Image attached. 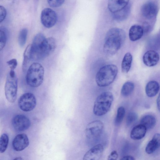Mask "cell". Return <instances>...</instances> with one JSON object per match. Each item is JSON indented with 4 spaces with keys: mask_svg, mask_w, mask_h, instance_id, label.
Listing matches in <instances>:
<instances>
[{
    "mask_svg": "<svg viewBox=\"0 0 160 160\" xmlns=\"http://www.w3.org/2000/svg\"><path fill=\"white\" fill-rule=\"evenodd\" d=\"M56 48L55 39L52 37L46 38L41 33L37 34L31 44L32 60H42L50 55Z\"/></svg>",
    "mask_w": 160,
    "mask_h": 160,
    "instance_id": "cell-1",
    "label": "cell"
},
{
    "mask_svg": "<svg viewBox=\"0 0 160 160\" xmlns=\"http://www.w3.org/2000/svg\"><path fill=\"white\" fill-rule=\"evenodd\" d=\"M126 38L124 31L118 28H112L107 32L103 45L104 52L108 55L115 54L120 48Z\"/></svg>",
    "mask_w": 160,
    "mask_h": 160,
    "instance_id": "cell-2",
    "label": "cell"
},
{
    "mask_svg": "<svg viewBox=\"0 0 160 160\" xmlns=\"http://www.w3.org/2000/svg\"><path fill=\"white\" fill-rule=\"evenodd\" d=\"M118 72V68L115 65L109 64L102 67L96 75L97 84L100 87L109 86L115 80Z\"/></svg>",
    "mask_w": 160,
    "mask_h": 160,
    "instance_id": "cell-3",
    "label": "cell"
},
{
    "mask_svg": "<svg viewBox=\"0 0 160 160\" xmlns=\"http://www.w3.org/2000/svg\"><path fill=\"white\" fill-rule=\"evenodd\" d=\"M113 100L112 94L110 92L102 93L96 99L94 104L93 112L98 116L103 115L110 110Z\"/></svg>",
    "mask_w": 160,
    "mask_h": 160,
    "instance_id": "cell-4",
    "label": "cell"
},
{
    "mask_svg": "<svg viewBox=\"0 0 160 160\" xmlns=\"http://www.w3.org/2000/svg\"><path fill=\"white\" fill-rule=\"evenodd\" d=\"M44 75V69L39 63L35 62L28 68L26 76L27 84L32 87H37L42 83Z\"/></svg>",
    "mask_w": 160,
    "mask_h": 160,
    "instance_id": "cell-5",
    "label": "cell"
},
{
    "mask_svg": "<svg viewBox=\"0 0 160 160\" xmlns=\"http://www.w3.org/2000/svg\"><path fill=\"white\" fill-rule=\"evenodd\" d=\"M18 89V79L14 70H10L6 78L5 92L7 100L14 102L17 98Z\"/></svg>",
    "mask_w": 160,
    "mask_h": 160,
    "instance_id": "cell-6",
    "label": "cell"
},
{
    "mask_svg": "<svg viewBox=\"0 0 160 160\" xmlns=\"http://www.w3.org/2000/svg\"><path fill=\"white\" fill-rule=\"evenodd\" d=\"M104 125L101 121H94L87 125L85 133L86 137L90 140H93L99 138L102 133Z\"/></svg>",
    "mask_w": 160,
    "mask_h": 160,
    "instance_id": "cell-7",
    "label": "cell"
},
{
    "mask_svg": "<svg viewBox=\"0 0 160 160\" xmlns=\"http://www.w3.org/2000/svg\"><path fill=\"white\" fill-rule=\"evenodd\" d=\"M18 104L23 111L29 112L32 110L36 105V100L34 95L31 93H26L19 98Z\"/></svg>",
    "mask_w": 160,
    "mask_h": 160,
    "instance_id": "cell-8",
    "label": "cell"
},
{
    "mask_svg": "<svg viewBox=\"0 0 160 160\" xmlns=\"http://www.w3.org/2000/svg\"><path fill=\"white\" fill-rule=\"evenodd\" d=\"M57 15L56 12L51 8H47L43 9L41 13V21L46 28H50L56 24Z\"/></svg>",
    "mask_w": 160,
    "mask_h": 160,
    "instance_id": "cell-9",
    "label": "cell"
},
{
    "mask_svg": "<svg viewBox=\"0 0 160 160\" xmlns=\"http://www.w3.org/2000/svg\"><path fill=\"white\" fill-rule=\"evenodd\" d=\"M12 125L15 129L18 131H22L28 129L31 125L29 119L22 114L15 116L12 120Z\"/></svg>",
    "mask_w": 160,
    "mask_h": 160,
    "instance_id": "cell-10",
    "label": "cell"
},
{
    "mask_svg": "<svg viewBox=\"0 0 160 160\" xmlns=\"http://www.w3.org/2000/svg\"><path fill=\"white\" fill-rule=\"evenodd\" d=\"M29 144V140L27 135L24 133L17 135L13 139L12 146L13 149L17 151H22Z\"/></svg>",
    "mask_w": 160,
    "mask_h": 160,
    "instance_id": "cell-11",
    "label": "cell"
},
{
    "mask_svg": "<svg viewBox=\"0 0 160 160\" xmlns=\"http://www.w3.org/2000/svg\"><path fill=\"white\" fill-rule=\"evenodd\" d=\"M104 150L103 146L97 144L87 151L84 154L83 160H98L101 158Z\"/></svg>",
    "mask_w": 160,
    "mask_h": 160,
    "instance_id": "cell-12",
    "label": "cell"
},
{
    "mask_svg": "<svg viewBox=\"0 0 160 160\" xmlns=\"http://www.w3.org/2000/svg\"><path fill=\"white\" fill-rule=\"evenodd\" d=\"M141 12L142 16L148 19L154 18L158 12L157 6L152 2H148L143 5L141 8Z\"/></svg>",
    "mask_w": 160,
    "mask_h": 160,
    "instance_id": "cell-13",
    "label": "cell"
},
{
    "mask_svg": "<svg viewBox=\"0 0 160 160\" xmlns=\"http://www.w3.org/2000/svg\"><path fill=\"white\" fill-rule=\"evenodd\" d=\"M159 59L158 54L156 51L150 50L144 54L142 60L144 64L148 67H153L158 63Z\"/></svg>",
    "mask_w": 160,
    "mask_h": 160,
    "instance_id": "cell-14",
    "label": "cell"
},
{
    "mask_svg": "<svg viewBox=\"0 0 160 160\" xmlns=\"http://www.w3.org/2000/svg\"><path fill=\"white\" fill-rule=\"evenodd\" d=\"M129 0H108V8L109 10L113 13L116 12L126 7Z\"/></svg>",
    "mask_w": 160,
    "mask_h": 160,
    "instance_id": "cell-15",
    "label": "cell"
},
{
    "mask_svg": "<svg viewBox=\"0 0 160 160\" xmlns=\"http://www.w3.org/2000/svg\"><path fill=\"white\" fill-rule=\"evenodd\" d=\"M160 134H155L152 139L148 142L145 148L146 152L151 154L154 152L160 147Z\"/></svg>",
    "mask_w": 160,
    "mask_h": 160,
    "instance_id": "cell-16",
    "label": "cell"
},
{
    "mask_svg": "<svg viewBox=\"0 0 160 160\" xmlns=\"http://www.w3.org/2000/svg\"><path fill=\"white\" fill-rule=\"evenodd\" d=\"M144 32L143 28L141 26L134 25L130 28L129 32V37L130 40L135 41L140 39Z\"/></svg>",
    "mask_w": 160,
    "mask_h": 160,
    "instance_id": "cell-17",
    "label": "cell"
},
{
    "mask_svg": "<svg viewBox=\"0 0 160 160\" xmlns=\"http://www.w3.org/2000/svg\"><path fill=\"white\" fill-rule=\"evenodd\" d=\"M147 129L143 125L140 124L133 127L130 133L131 138L135 140H139L145 136Z\"/></svg>",
    "mask_w": 160,
    "mask_h": 160,
    "instance_id": "cell-18",
    "label": "cell"
},
{
    "mask_svg": "<svg viewBox=\"0 0 160 160\" xmlns=\"http://www.w3.org/2000/svg\"><path fill=\"white\" fill-rule=\"evenodd\" d=\"M159 90V85L155 81H151L147 84L145 88V92L148 96L152 97L158 92Z\"/></svg>",
    "mask_w": 160,
    "mask_h": 160,
    "instance_id": "cell-19",
    "label": "cell"
},
{
    "mask_svg": "<svg viewBox=\"0 0 160 160\" xmlns=\"http://www.w3.org/2000/svg\"><path fill=\"white\" fill-rule=\"evenodd\" d=\"M156 122V119L155 117L152 115L149 114L144 116L140 121V124L143 125L147 130L153 128L155 126Z\"/></svg>",
    "mask_w": 160,
    "mask_h": 160,
    "instance_id": "cell-20",
    "label": "cell"
},
{
    "mask_svg": "<svg viewBox=\"0 0 160 160\" xmlns=\"http://www.w3.org/2000/svg\"><path fill=\"white\" fill-rule=\"evenodd\" d=\"M132 61V56L130 52H127L124 55L121 64L122 72L124 73H128L130 70Z\"/></svg>",
    "mask_w": 160,
    "mask_h": 160,
    "instance_id": "cell-21",
    "label": "cell"
},
{
    "mask_svg": "<svg viewBox=\"0 0 160 160\" xmlns=\"http://www.w3.org/2000/svg\"><path fill=\"white\" fill-rule=\"evenodd\" d=\"M130 11V6L128 4L122 9L114 13V18L118 21H122L125 20L129 15Z\"/></svg>",
    "mask_w": 160,
    "mask_h": 160,
    "instance_id": "cell-22",
    "label": "cell"
},
{
    "mask_svg": "<svg viewBox=\"0 0 160 160\" xmlns=\"http://www.w3.org/2000/svg\"><path fill=\"white\" fill-rule=\"evenodd\" d=\"M134 88V83L131 81H127L123 85L121 90V94L124 97H127L130 95L133 92Z\"/></svg>",
    "mask_w": 160,
    "mask_h": 160,
    "instance_id": "cell-23",
    "label": "cell"
},
{
    "mask_svg": "<svg viewBox=\"0 0 160 160\" xmlns=\"http://www.w3.org/2000/svg\"><path fill=\"white\" fill-rule=\"evenodd\" d=\"M31 44H29L26 48L23 54V60L22 68L23 71H25L30 60H32L31 51Z\"/></svg>",
    "mask_w": 160,
    "mask_h": 160,
    "instance_id": "cell-24",
    "label": "cell"
},
{
    "mask_svg": "<svg viewBox=\"0 0 160 160\" xmlns=\"http://www.w3.org/2000/svg\"><path fill=\"white\" fill-rule=\"evenodd\" d=\"M9 142V138L6 133L2 134L0 137V152L2 153L7 149Z\"/></svg>",
    "mask_w": 160,
    "mask_h": 160,
    "instance_id": "cell-25",
    "label": "cell"
},
{
    "mask_svg": "<svg viewBox=\"0 0 160 160\" xmlns=\"http://www.w3.org/2000/svg\"><path fill=\"white\" fill-rule=\"evenodd\" d=\"M28 32V30L26 28L22 29L19 32L18 37V42L20 46L21 47H23L26 43Z\"/></svg>",
    "mask_w": 160,
    "mask_h": 160,
    "instance_id": "cell-26",
    "label": "cell"
},
{
    "mask_svg": "<svg viewBox=\"0 0 160 160\" xmlns=\"http://www.w3.org/2000/svg\"><path fill=\"white\" fill-rule=\"evenodd\" d=\"M125 114V110L123 107L121 106L118 108L115 120L116 124L118 125L122 122L124 118Z\"/></svg>",
    "mask_w": 160,
    "mask_h": 160,
    "instance_id": "cell-27",
    "label": "cell"
},
{
    "mask_svg": "<svg viewBox=\"0 0 160 160\" xmlns=\"http://www.w3.org/2000/svg\"><path fill=\"white\" fill-rule=\"evenodd\" d=\"M138 115L135 112H129L127 115L126 118V124L128 126L132 124L138 118Z\"/></svg>",
    "mask_w": 160,
    "mask_h": 160,
    "instance_id": "cell-28",
    "label": "cell"
},
{
    "mask_svg": "<svg viewBox=\"0 0 160 160\" xmlns=\"http://www.w3.org/2000/svg\"><path fill=\"white\" fill-rule=\"evenodd\" d=\"M7 40L6 32L2 29H0V51L5 47Z\"/></svg>",
    "mask_w": 160,
    "mask_h": 160,
    "instance_id": "cell-29",
    "label": "cell"
},
{
    "mask_svg": "<svg viewBox=\"0 0 160 160\" xmlns=\"http://www.w3.org/2000/svg\"><path fill=\"white\" fill-rule=\"evenodd\" d=\"M65 0H47L49 5L51 7L56 8L62 5Z\"/></svg>",
    "mask_w": 160,
    "mask_h": 160,
    "instance_id": "cell-30",
    "label": "cell"
},
{
    "mask_svg": "<svg viewBox=\"0 0 160 160\" xmlns=\"http://www.w3.org/2000/svg\"><path fill=\"white\" fill-rule=\"evenodd\" d=\"M7 11L3 6L0 5V23L5 19L7 15Z\"/></svg>",
    "mask_w": 160,
    "mask_h": 160,
    "instance_id": "cell-31",
    "label": "cell"
},
{
    "mask_svg": "<svg viewBox=\"0 0 160 160\" xmlns=\"http://www.w3.org/2000/svg\"><path fill=\"white\" fill-rule=\"evenodd\" d=\"M7 63L9 66L11 70H13L16 68L18 64L17 61L15 59H12L7 61Z\"/></svg>",
    "mask_w": 160,
    "mask_h": 160,
    "instance_id": "cell-32",
    "label": "cell"
},
{
    "mask_svg": "<svg viewBox=\"0 0 160 160\" xmlns=\"http://www.w3.org/2000/svg\"><path fill=\"white\" fill-rule=\"evenodd\" d=\"M118 157V154L117 152L115 150L112 151L108 156V160H115L117 159Z\"/></svg>",
    "mask_w": 160,
    "mask_h": 160,
    "instance_id": "cell-33",
    "label": "cell"
},
{
    "mask_svg": "<svg viewBox=\"0 0 160 160\" xmlns=\"http://www.w3.org/2000/svg\"><path fill=\"white\" fill-rule=\"evenodd\" d=\"M121 160H134L135 159L133 157L130 155H126L123 156L121 159Z\"/></svg>",
    "mask_w": 160,
    "mask_h": 160,
    "instance_id": "cell-34",
    "label": "cell"
},
{
    "mask_svg": "<svg viewBox=\"0 0 160 160\" xmlns=\"http://www.w3.org/2000/svg\"><path fill=\"white\" fill-rule=\"evenodd\" d=\"M157 104L158 110H160V97L159 95L158 96L157 99Z\"/></svg>",
    "mask_w": 160,
    "mask_h": 160,
    "instance_id": "cell-35",
    "label": "cell"
},
{
    "mask_svg": "<svg viewBox=\"0 0 160 160\" xmlns=\"http://www.w3.org/2000/svg\"><path fill=\"white\" fill-rule=\"evenodd\" d=\"M22 158L21 157H17L15 158L14 160H22Z\"/></svg>",
    "mask_w": 160,
    "mask_h": 160,
    "instance_id": "cell-36",
    "label": "cell"
}]
</instances>
